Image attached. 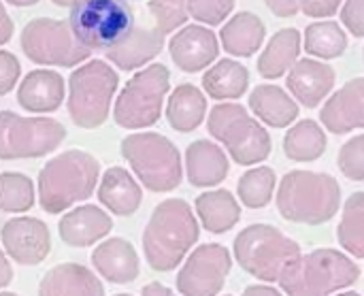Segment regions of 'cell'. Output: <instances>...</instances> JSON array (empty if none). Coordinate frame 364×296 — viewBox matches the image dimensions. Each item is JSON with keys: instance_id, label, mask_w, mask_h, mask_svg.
Segmentation results:
<instances>
[{"instance_id": "1", "label": "cell", "mask_w": 364, "mask_h": 296, "mask_svg": "<svg viewBox=\"0 0 364 296\" xmlns=\"http://www.w3.org/2000/svg\"><path fill=\"white\" fill-rule=\"evenodd\" d=\"M198 222L192 207L183 199L162 201L145 231H143V252L154 271H173L198 241Z\"/></svg>"}, {"instance_id": "2", "label": "cell", "mask_w": 364, "mask_h": 296, "mask_svg": "<svg viewBox=\"0 0 364 296\" xmlns=\"http://www.w3.org/2000/svg\"><path fill=\"white\" fill-rule=\"evenodd\" d=\"M100 164L81 149L51 158L38 173V203L47 213H62L92 196L98 186Z\"/></svg>"}, {"instance_id": "3", "label": "cell", "mask_w": 364, "mask_h": 296, "mask_svg": "<svg viewBox=\"0 0 364 296\" xmlns=\"http://www.w3.org/2000/svg\"><path fill=\"white\" fill-rule=\"evenodd\" d=\"M341 205L339 181L326 173L290 171L279 181L277 209L288 222L318 226L328 222Z\"/></svg>"}, {"instance_id": "4", "label": "cell", "mask_w": 364, "mask_h": 296, "mask_svg": "<svg viewBox=\"0 0 364 296\" xmlns=\"http://www.w3.org/2000/svg\"><path fill=\"white\" fill-rule=\"evenodd\" d=\"M360 278V267L337 250H316L296 256L282 273L279 286L290 296H328Z\"/></svg>"}, {"instance_id": "5", "label": "cell", "mask_w": 364, "mask_h": 296, "mask_svg": "<svg viewBox=\"0 0 364 296\" xmlns=\"http://www.w3.org/2000/svg\"><path fill=\"white\" fill-rule=\"evenodd\" d=\"M122 156L151 192H171L181 184V156L173 141L160 132H136L122 141Z\"/></svg>"}, {"instance_id": "6", "label": "cell", "mask_w": 364, "mask_h": 296, "mask_svg": "<svg viewBox=\"0 0 364 296\" xmlns=\"http://www.w3.org/2000/svg\"><path fill=\"white\" fill-rule=\"evenodd\" d=\"M119 77L102 60H90L73 70L68 79V115L85 130L107 122Z\"/></svg>"}, {"instance_id": "7", "label": "cell", "mask_w": 364, "mask_h": 296, "mask_svg": "<svg viewBox=\"0 0 364 296\" xmlns=\"http://www.w3.org/2000/svg\"><path fill=\"white\" fill-rule=\"evenodd\" d=\"M296 256H301L299 243L271 224H252L235 239L237 263L262 282H279L284 269Z\"/></svg>"}, {"instance_id": "8", "label": "cell", "mask_w": 364, "mask_h": 296, "mask_svg": "<svg viewBox=\"0 0 364 296\" xmlns=\"http://www.w3.org/2000/svg\"><path fill=\"white\" fill-rule=\"evenodd\" d=\"M68 23L85 49L109 51L130 34L134 15L128 0H79L70 6Z\"/></svg>"}, {"instance_id": "9", "label": "cell", "mask_w": 364, "mask_h": 296, "mask_svg": "<svg viewBox=\"0 0 364 296\" xmlns=\"http://www.w3.org/2000/svg\"><path fill=\"white\" fill-rule=\"evenodd\" d=\"M207 128L239 164H258L271 154L269 132L237 102L215 105L209 113Z\"/></svg>"}, {"instance_id": "10", "label": "cell", "mask_w": 364, "mask_h": 296, "mask_svg": "<svg viewBox=\"0 0 364 296\" xmlns=\"http://www.w3.org/2000/svg\"><path fill=\"white\" fill-rule=\"evenodd\" d=\"M171 73L164 64H151L128 79L113 109L115 124L128 130L154 126L160 120Z\"/></svg>"}, {"instance_id": "11", "label": "cell", "mask_w": 364, "mask_h": 296, "mask_svg": "<svg viewBox=\"0 0 364 296\" xmlns=\"http://www.w3.org/2000/svg\"><path fill=\"white\" fill-rule=\"evenodd\" d=\"M66 128L49 117H21L13 111H0V160L41 158L58 149Z\"/></svg>"}, {"instance_id": "12", "label": "cell", "mask_w": 364, "mask_h": 296, "mask_svg": "<svg viewBox=\"0 0 364 296\" xmlns=\"http://www.w3.org/2000/svg\"><path fill=\"white\" fill-rule=\"evenodd\" d=\"M21 49L32 62L43 66L70 68L92 56V51L75 38L68 21L49 17H36L23 26Z\"/></svg>"}, {"instance_id": "13", "label": "cell", "mask_w": 364, "mask_h": 296, "mask_svg": "<svg viewBox=\"0 0 364 296\" xmlns=\"http://www.w3.org/2000/svg\"><path fill=\"white\" fill-rule=\"evenodd\" d=\"M232 258L220 243L196 248L177 275V290L183 296H215L226 284Z\"/></svg>"}, {"instance_id": "14", "label": "cell", "mask_w": 364, "mask_h": 296, "mask_svg": "<svg viewBox=\"0 0 364 296\" xmlns=\"http://www.w3.org/2000/svg\"><path fill=\"white\" fill-rule=\"evenodd\" d=\"M2 245L6 254L23 267L41 265L51 252V235L43 220L38 218H13L0 231Z\"/></svg>"}, {"instance_id": "15", "label": "cell", "mask_w": 364, "mask_h": 296, "mask_svg": "<svg viewBox=\"0 0 364 296\" xmlns=\"http://www.w3.org/2000/svg\"><path fill=\"white\" fill-rule=\"evenodd\" d=\"M168 51L177 68H181L183 73H198L211 66V62L218 58L220 43L209 28L192 23L173 34Z\"/></svg>"}, {"instance_id": "16", "label": "cell", "mask_w": 364, "mask_h": 296, "mask_svg": "<svg viewBox=\"0 0 364 296\" xmlns=\"http://www.w3.org/2000/svg\"><path fill=\"white\" fill-rule=\"evenodd\" d=\"M320 122L333 134L364 128V77L348 81L322 107Z\"/></svg>"}, {"instance_id": "17", "label": "cell", "mask_w": 364, "mask_h": 296, "mask_svg": "<svg viewBox=\"0 0 364 296\" xmlns=\"http://www.w3.org/2000/svg\"><path fill=\"white\" fill-rule=\"evenodd\" d=\"M335 68L316 60V58H303L299 60L286 79V85L294 100H299L303 107H318L333 90L335 85Z\"/></svg>"}, {"instance_id": "18", "label": "cell", "mask_w": 364, "mask_h": 296, "mask_svg": "<svg viewBox=\"0 0 364 296\" xmlns=\"http://www.w3.org/2000/svg\"><path fill=\"white\" fill-rule=\"evenodd\" d=\"M111 228V216L96 205H81L70 209L58 224L62 241L70 248H87L107 237Z\"/></svg>"}, {"instance_id": "19", "label": "cell", "mask_w": 364, "mask_h": 296, "mask_svg": "<svg viewBox=\"0 0 364 296\" xmlns=\"http://www.w3.org/2000/svg\"><path fill=\"white\" fill-rule=\"evenodd\" d=\"M17 102L30 113H51L64 102V79L55 70L38 68L23 77L17 90Z\"/></svg>"}, {"instance_id": "20", "label": "cell", "mask_w": 364, "mask_h": 296, "mask_svg": "<svg viewBox=\"0 0 364 296\" xmlns=\"http://www.w3.org/2000/svg\"><path fill=\"white\" fill-rule=\"evenodd\" d=\"M38 296H105V288L87 267L64 263L43 275Z\"/></svg>"}, {"instance_id": "21", "label": "cell", "mask_w": 364, "mask_h": 296, "mask_svg": "<svg viewBox=\"0 0 364 296\" xmlns=\"http://www.w3.org/2000/svg\"><path fill=\"white\" fill-rule=\"evenodd\" d=\"M92 265L111 284H130L139 278V254L126 239H109L92 252Z\"/></svg>"}, {"instance_id": "22", "label": "cell", "mask_w": 364, "mask_h": 296, "mask_svg": "<svg viewBox=\"0 0 364 296\" xmlns=\"http://www.w3.org/2000/svg\"><path fill=\"white\" fill-rule=\"evenodd\" d=\"M164 47V34L158 32L156 28H145V26H134L130 34L105 51L107 60L115 64L122 70H134L154 60Z\"/></svg>"}, {"instance_id": "23", "label": "cell", "mask_w": 364, "mask_h": 296, "mask_svg": "<svg viewBox=\"0 0 364 296\" xmlns=\"http://www.w3.org/2000/svg\"><path fill=\"white\" fill-rule=\"evenodd\" d=\"M186 173L190 184L196 188L218 186L228 175V156L213 141H194L186 149Z\"/></svg>"}, {"instance_id": "24", "label": "cell", "mask_w": 364, "mask_h": 296, "mask_svg": "<svg viewBox=\"0 0 364 296\" xmlns=\"http://www.w3.org/2000/svg\"><path fill=\"white\" fill-rule=\"evenodd\" d=\"M100 203L115 216H132L141 207L143 190L136 179L122 166H111L105 171L98 188Z\"/></svg>"}, {"instance_id": "25", "label": "cell", "mask_w": 364, "mask_h": 296, "mask_svg": "<svg viewBox=\"0 0 364 296\" xmlns=\"http://www.w3.org/2000/svg\"><path fill=\"white\" fill-rule=\"evenodd\" d=\"M250 109L258 120L273 128H286L299 117L296 100L279 85H258L250 94Z\"/></svg>"}, {"instance_id": "26", "label": "cell", "mask_w": 364, "mask_h": 296, "mask_svg": "<svg viewBox=\"0 0 364 296\" xmlns=\"http://www.w3.org/2000/svg\"><path fill=\"white\" fill-rule=\"evenodd\" d=\"M264 34H267V28L262 19L256 13L241 11L235 17H230L228 23H224L220 32V41L230 56L250 58L262 47Z\"/></svg>"}, {"instance_id": "27", "label": "cell", "mask_w": 364, "mask_h": 296, "mask_svg": "<svg viewBox=\"0 0 364 296\" xmlns=\"http://www.w3.org/2000/svg\"><path fill=\"white\" fill-rule=\"evenodd\" d=\"M303 36L296 28H284L267 43L262 56L258 58V70L264 79H277L299 62Z\"/></svg>"}, {"instance_id": "28", "label": "cell", "mask_w": 364, "mask_h": 296, "mask_svg": "<svg viewBox=\"0 0 364 296\" xmlns=\"http://www.w3.org/2000/svg\"><path fill=\"white\" fill-rule=\"evenodd\" d=\"M205 113H207V98L196 85L181 83L173 90L166 105V120L177 132L196 130L203 124Z\"/></svg>"}, {"instance_id": "29", "label": "cell", "mask_w": 364, "mask_h": 296, "mask_svg": "<svg viewBox=\"0 0 364 296\" xmlns=\"http://www.w3.org/2000/svg\"><path fill=\"white\" fill-rule=\"evenodd\" d=\"M196 213L200 218V224L213 235L228 233L241 218L239 203L228 190L203 192L196 199Z\"/></svg>"}, {"instance_id": "30", "label": "cell", "mask_w": 364, "mask_h": 296, "mask_svg": "<svg viewBox=\"0 0 364 296\" xmlns=\"http://www.w3.org/2000/svg\"><path fill=\"white\" fill-rule=\"evenodd\" d=\"M250 85V73L247 68L230 58L220 60L203 75V88L205 92L215 100H235L245 94Z\"/></svg>"}, {"instance_id": "31", "label": "cell", "mask_w": 364, "mask_h": 296, "mask_svg": "<svg viewBox=\"0 0 364 296\" xmlns=\"http://www.w3.org/2000/svg\"><path fill=\"white\" fill-rule=\"evenodd\" d=\"M326 149V134L322 126L314 120H303L294 124L284 137V152L290 160L311 162L318 160Z\"/></svg>"}, {"instance_id": "32", "label": "cell", "mask_w": 364, "mask_h": 296, "mask_svg": "<svg viewBox=\"0 0 364 296\" xmlns=\"http://www.w3.org/2000/svg\"><path fill=\"white\" fill-rule=\"evenodd\" d=\"M305 51L311 53L314 58L322 60H333L343 56L348 49V34L337 21H314L305 30L303 38Z\"/></svg>"}, {"instance_id": "33", "label": "cell", "mask_w": 364, "mask_h": 296, "mask_svg": "<svg viewBox=\"0 0 364 296\" xmlns=\"http://www.w3.org/2000/svg\"><path fill=\"white\" fill-rule=\"evenodd\" d=\"M337 239L348 254L364 258V192H356L348 199L337 228Z\"/></svg>"}, {"instance_id": "34", "label": "cell", "mask_w": 364, "mask_h": 296, "mask_svg": "<svg viewBox=\"0 0 364 296\" xmlns=\"http://www.w3.org/2000/svg\"><path fill=\"white\" fill-rule=\"evenodd\" d=\"M275 184H277V177H275L273 169L256 166V169L247 171L245 175H241L237 192H239V199L245 207L260 209V207H267L271 203L273 192H275Z\"/></svg>"}, {"instance_id": "35", "label": "cell", "mask_w": 364, "mask_h": 296, "mask_svg": "<svg viewBox=\"0 0 364 296\" xmlns=\"http://www.w3.org/2000/svg\"><path fill=\"white\" fill-rule=\"evenodd\" d=\"M34 205V184L23 173L0 175V211L23 213Z\"/></svg>"}, {"instance_id": "36", "label": "cell", "mask_w": 364, "mask_h": 296, "mask_svg": "<svg viewBox=\"0 0 364 296\" xmlns=\"http://www.w3.org/2000/svg\"><path fill=\"white\" fill-rule=\"evenodd\" d=\"M147 11L154 17L156 30L171 34L188 21V0H149Z\"/></svg>"}, {"instance_id": "37", "label": "cell", "mask_w": 364, "mask_h": 296, "mask_svg": "<svg viewBox=\"0 0 364 296\" xmlns=\"http://www.w3.org/2000/svg\"><path fill=\"white\" fill-rule=\"evenodd\" d=\"M337 164L341 173L352 181H364V134L352 137L341 145Z\"/></svg>"}, {"instance_id": "38", "label": "cell", "mask_w": 364, "mask_h": 296, "mask_svg": "<svg viewBox=\"0 0 364 296\" xmlns=\"http://www.w3.org/2000/svg\"><path fill=\"white\" fill-rule=\"evenodd\" d=\"M235 9V0H188V13L207 26L222 23L230 11Z\"/></svg>"}, {"instance_id": "39", "label": "cell", "mask_w": 364, "mask_h": 296, "mask_svg": "<svg viewBox=\"0 0 364 296\" xmlns=\"http://www.w3.org/2000/svg\"><path fill=\"white\" fill-rule=\"evenodd\" d=\"M21 75L19 60L11 51H0V96L9 94Z\"/></svg>"}, {"instance_id": "40", "label": "cell", "mask_w": 364, "mask_h": 296, "mask_svg": "<svg viewBox=\"0 0 364 296\" xmlns=\"http://www.w3.org/2000/svg\"><path fill=\"white\" fill-rule=\"evenodd\" d=\"M341 21L354 36H364V0H346L341 6Z\"/></svg>"}, {"instance_id": "41", "label": "cell", "mask_w": 364, "mask_h": 296, "mask_svg": "<svg viewBox=\"0 0 364 296\" xmlns=\"http://www.w3.org/2000/svg\"><path fill=\"white\" fill-rule=\"evenodd\" d=\"M343 0H301V11L307 17H331L339 11Z\"/></svg>"}, {"instance_id": "42", "label": "cell", "mask_w": 364, "mask_h": 296, "mask_svg": "<svg viewBox=\"0 0 364 296\" xmlns=\"http://www.w3.org/2000/svg\"><path fill=\"white\" fill-rule=\"evenodd\" d=\"M277 17H294L301 11V0H264Z\"/></svg>"}, {"instance_id": "43", "label": "cell", "mask_w": 364, "mask_h": 296, "mask_svg": "<svg viewBox=\"0 0 364 296\" xmlns=\"http://www.w3.org/2000/svg\"><path fill=\"white\" fill-rule=\"evenodd\" d=\"M11 36H13V21H11V17H9V13L0 0V45L9 43Z\"/></svg>"}, {"instance_id": "44", "label": "cell", "mask_w": 364, "mask_h": 296, "mask_svg": "<svg viewBox=\"0 0 364 296\" xmlns=\"http://www.w3.org/2000/svg\"><path fill=\"white\" fill-rule=\"evenodd\" d=\"M13 280V267L6 258V254L0 248V288H6Z\"/></svg>"}, {"instance_id": "45", "label": "cell", "mask_w": 364, "mask_h": 296, "mask_svg": "<svg viewBox=\"0 0 364 296\" xmlns=\"http://www.w3.org/2000/svg\"><path fill=\"white\" fill-rule=\"evenodd\" d=\"M243 296H284L279 295V290L271 288V286H247Z\"/></svg>"}, {"instance_id": "46", "label": "cell", "mask_w": 364, "mask_h": 296, "mask_svg": "<svg viewBox=\"0 0 364 296\" xmlns=\"http://www.w3.org/2000/svg\"><path fill=\"white\" fill-rule=\"evenodd\" d=\"M143 296H177V295H173V290H168L164 284L154 282V284H147V286L143 288Z\"/></svg>"}, {"instance_id": "47", "label": "cell", "mask_w": 364, "mask_h": 296, "mask_svg": "<svg viewBox=\"0 0 364 296\" xmlns=\"http://www.w3.org/2000/svg\"><path fill=\"white\" fill-rule=\"evenodd\" d=\"M9 4H13V6H32V4H36L38 0H6Z\"/></svg>"}, {"instance_id": "48", "label": "cell", "mask_w": 364, "mask_h": 296, "mask_svg": "<svg viewBox=\"0 0 364 296\" xmlns=\"http://www.w3.org/2000/svg\"><path fill=\"white\" fill-rule=\"evenodd\" d=\"M79 0H53V4H58V6H75Z\"/></svg>"}, {"instance_id": "49", "label": "cell", "mask_w": 364, "mask_h": 296, "mask_svg": "<svg viewBox=\"0 0 364 296\" xmlns=\"http://www.w3.org/2000/svg\"><path fill=\"white\" fill-rule=\"evenodd\" d=\"M337 296H360L358 292H341V295H337Z\"/></svg>"}, {"instance_id": "50", "label": "cell", "mask_w": 364, "mask_h": 296, "mask_svg": "<svg viewBox=\"0 0 364 296\" xmlns=\"http://www.w3.org/2000/svg\"><path fill=\"white\" fill-rule=\"evenodd\" d=\"M0 296H19V295H15V292H0Z\"/></svg>"}, {"instance_id": "51", "label": "cell", "mask_w": 364, "mask_h": 296, "mask_svg": "<svg viewBox=\"0 0 364 296\" xmlns=\"http://www.w3.org/2000/svg\"><path fill=\"white\" fill-rule=\"evenodd\" d=\"M115 296H132V295H115Z\"/></svg>"}, {"instance_id": "52", "label": "cell", "mask_w": 364, "mask_h": 296, "mask_svg": "<svg viewBox=\"0 0 364 296\" xmlns=\"http://www.w3.org/2000/svg\"><path fill=\"white\" fill-rule=\"evenodd\" d=\"M363 60H364V49H363Z\"/></svg>"}]
</instances>
